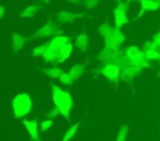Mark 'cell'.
Instances as JSON below:
<instances>
[{
  "label": "cell",
  "instance_id": "obj_1",
  "mask_svg": "<svg viewBox=\"0 0 160 141\" xmlns=\"http://www.w3.org/2000/svg\"><path fill=\"white\" fill-rule=\"evenodd\" d=\"M52 102L59 109L60 115L62 117H65L66 120H69L70 115H71L72 106H74L72 96L68 91H64L59 86L54 85L52 86Z\"/></svg>",
  "mask_w": 160,
  "mask_h": 141
},
{
  "label": "cell",
  "instance_id": "obj_2",
  "mask_svg": "<svg viewBox=\"0 0 160 141\" xmlns=\"http://www.w3.org/2000/svg\"><path fill=\"white\" fill-rule=\"evenodd\" d=\"M98 31H99V34L102 36L105 45L120 47L121 45L125 44L126 37H125V35L121 32V30L118 29V27H115V26H111V25L108 24V22L100 24L99 27H98Z\"/></svg>",
  "mask_w": 160,
  "mask_h": 141
},
{
  "label": "cell",
  "instance_id": "obj_3",
  "mask_svg": "<svg viewBox=\"0 0 160 141\" xmlns=\"http://www.w3.org/2000/svg\"><path fill=\"white\" fill-rule=\"evenodd\" d=\"M124 55L128 57V60L130 61L131 65H134L135 67H138L139 70L146 69L150 65V61L146 59L145 52L142 49H140L136 45H129L124 49Z\"/></svg>",
  "mask_w": 160,
  "mask_h": 141
},
{
  "label": "cell",
  "instance_id": "obj_4",
  "mask_svg": "<svg viewBox=\"0 0 160 141\" xmlns=\"http://www.w3.org/2000/svg\"><path fill=\"white\" fill-rule=\"evenodd\" d=\"M31 107H32L31 99L25 92L16 95L14 97V100H12V111H14V115L16 117L26 116L31 111Z\"/></svg>",
  "mask_w": 160,
  "mask_h": 141
},
{
  "label": "cell",
  "instance_id": "obj_5",
  "mask_svg": "<svg viewBox=\"0 0 160 141\" xmlns=\"http://www.w3.org/2000/svg\"><path fill=\"white\" fill-rule=\"evenodd\" d=\"M128 10H129V4L126 1H119L116 4V6L114 7V22H115V27L121 29L124 25H126L129 22Z\"/></svg>",
  "mask_w": 160,
  "mask_h": 141
},
{
  "label": "cell",
  "instance_id": "obj_6",
  "mask_svg": "<svg viewBox=\"0 0 160 141\" xmlns=\"http://www.w3.org/2000/svg\"><path fill=\"white\" fill-rule=\"evenodd\" d=\"M121 54H122V51L120 50V47L105 45L104 49L99 52L98 59L100 61H102L104 64H106V62H116Z\"/></svg>",
  "mask_w": 160,
  "mask_h": 141
},
{
  "label": "cell",
  "instance_id": "obj_7",
  "mask_svg": "<svg viewBox=\"0 0 160 141\" xmlns=\"http://www.w3.org/2000/svg\"><path fill=\"white\" fill-rule=\"evenodd\" d=\"M101 74L105 79L110 82H119L120 81V66L116 62H106L101 67Z\"/></svg>",
  "mask_w": 160,
  "mask_h": 141
},
{
  "label": "cell",
  "instance_id": "obj_8",
  "mask_svg": "<svg viewBox=\"0 0 160 141\" xmlns=\"http://www.w3.org/2000/svg\"><path fill=\"white\" fill-rule=\"evenodd\" d=\"M140 71L141 70H139L138 67H135L131 64L121 66L120 67V81H122V82H131Z\"/></svg>",
  "mask_w": 160,
  "mask_h": 141
},
{
  "label": "cell",
  "instance_id": "obj_9",
  "mask_svg": "<svg viewBox=\"0 0 160 141\" xmlns=\"http://www.w3.org/2000/svg\"><path fill=\"white\" fill-rule=\"evenodd\" d=\"M72 50H74V46H72L70 42H68L66 45H64L61 49L58 50L56 57H55V62H56V64H62V62H65V61L71 56Z\"/></svg>",
  "mask_w": 160,
  "mask_h": 141
},
{
  "label": "cell",
  "instance_id": "obj_10",
  "mask_svg": "<svg viewBox=\"0 0 160 141\" xmlns=\"http://www.w3.org/2000/svg\"><path fill=\"white\" fill-rule=\"evenodd\" d=\"M24 126L26 129V131L29 132L30 137L34 141H40L39 137V125L35 120H24Z\"/></svg>",
  "mask_w": 160,
  "mask_h": 141
},
{
  "label": "cell",
  "instance_id": "obj_11",
  "mask_svg": "<svg viewBox=\"0 0 160 141\" xmlns=\"http://www.w3.org/2000/svg\"><path fill=\"white\" fill-rule=\"evenodd\" d=\"M69 42V37L68 36H65V35H55L50 41H49V47H51V49H54V50H59V49H61L64 45H66Z\"/></svg>",
  "mask_w": 160,
  "mask_h": 141
},
{
  "label": "cell",
  "instance_id": "obj_12",
  "mask_svg": "<svg viewBox=\"0 0 160 141\" xmlns=\"http://www.w3.org/2000/svg\"><path fill=\"white\" fill-rule=\"evenodd\" d=\"M75 47L78 49V50H80V51H86L88 50V47H89V36L86 35V34H84V32H81V34H79L78 36H76V39H75Z\"/></svg>",
  "mask_w": 160,
  "mask_h": 141
},
{
  "label": "cell",
  "instance_id": "obj_13",
  "mask_svg": "<svg viewBox=\"0 0 160 141\" xmlns=\"http://www.w3.org/2000/svg\"><path fill=\"white\" fill-rule=\"evenodd\" d=\"M80 16H82V15L81 14H74V12H70V11H60L58 14V20L60 22L68 24V22H72L74 20H76Z\"/></svg>",
  "mask_w": 160,
  "mask_h": 141
},
{
  "label": "cell",
  "instance_id": "obj_14",
  "mask_svg": "<svg viewBox=\"0 0 160 141\" xmlns=\"http://www.w3.org/2000/svg\"><path fill=\"white\" fill-rule=\"evenodd\" d=\"M58 26L54 22H48L44 27H41V30H39V34L41 36H52L58 32Z\"/></svg>",
  "mask_w": 160,
  "mask_h": 141
},
{
  "label": "cell",
  "instance_id": "obj_15",
  "mask_svg": "<svg viewBox=\"0 0 160 141\" xmlns=\"http://www.w3.org/2000/svg\"><path fill=\"white\" fill-rule=\"evenodd\" d=\"M84 70H85V65H84V64H75V65H72V66L70 67L69 72H70V75H71L75 80H78V79H80L81 75L84 74Z\"/></svg>",
  "mask_w": 160,
  "mask_h": 141
},
{
  "label": "cell",
  "instance_id": "obj_16",
  "mask_svg": "<svg viewBox=\"0 0 160 141\" xmlns=\"http://www.w3.org/2000/svg\"><path fill=\"white\" fill-rule=\"evenodd\" d=\"M140 7H141L142 11H149L150 12V11H156L160 6L152 0H141L140 1Z\"/></svg>",
  "mask_w": 160,
  "mask_h": 141
},
{
  "label": "cell",
  "instance_id": "obj_17",
  "mask_svg": "<svg viewBox=\"0 0 160 141\" xmlns=\"http://www.w3.org/2000/svg\"><path fill=\"white\" fill-rule=\"evenodd\" d=\"M145 56L149 61H158L160 62V51L159 49H146L144 50Z\"/></svg>",
  "mask_w": 160,
  "mask_h": 141
},
{
  "label": "cell",
  "instance_id": "obj_18",
  "mask_svg": "<svg viewBox=\"0 0 160 141\" xmlns=\"http://www.w3.org/2000/svg\"><path fill=\"white\" fill-rule=\"evenodd\" d=\"M78 129H79V124H74V125H71V126L66 130V132L64 134L61 141H70V140H72V139L75 137L76 132H78Z\"/></svg>",
  "mask_w": 160,
  "mask_h": 141
},
{
  "label": "cell",
  "instance_id": "obj_19",
  "mask_svg": "<svg viewBox=\"0 0 160 141\" xmlns=\"http://www.w3.org/2000/svg\"><path fill=\"white\" fill-rule=\"evenodd\" d=\"M62 72H64L62 69H61V67H58V66L49 67V69L45 70V74H46L49 77H51V79H59Z\"/></svg>",
  "mask_w": 160,
  "mask_h": 141
},
{
  "label": "cell",
  "instance_id": "obj_20",
  "mask_svg": "<svg viewBox=\"0 0 160 141\" xmlns=\"http://www.w3.org/2000/svg\"><path fill=\"white\" fill-rule=\"evenodd\" d=\"M59 80H60V82H61L62 85H65V86H70V85H72L74 81H75V79L70 75V72H62V74L60 75Z\"/></svg>",
  "mask_w": 160,
  "mask_h": 141
},
{
  "label": "cell",
  "instance_id": "obj_21",
  "mask_svg": "<svg viewBox=\"0 0 160 141\" xmlns=\"http://www.w3.org/2000/svg\"><path fill=\"white\" fill-rule=\"evenodd\" d=\"M128 132H129V127L128 126H121L120 130L116 134V141H126Z\"/></svg>",
  "mask_w": 160,
  "mask_h": 141
},
{
  "label": "cell",
  "instance_id": "obj_22",
  "mask_svg": "<svg viewBox=\"0 0 160 141\" xmlns=\"http://www.w3.org/2000/svg\"><path fill=\"white\" fill-rule=\"evenodd\" d=\"M52 127V120L51 119H46V120H44V121H41V124H40V131H48V130H50Z\"/></svg>",
  "mask_w": 160,
  "mask_h": 141
},
{
  "label": "cell",
  "instance_id": "obj_23",
  "mask_svg": "<svg viewBox=\"0 0 160 141\" xmlns=\"http://www.w3.org/2000/svg\"><path fill=\"white\" fill-rule=\"evenodd\" d=\"M99 2H100V0H84V6H85V9H88V10H92V9H95L98 5H99Z\"/></svg>",
  "mask_w": 160,
  "mask_h": 141
},
{
  "label": "cell",
  "instance_id": "obj_24",
  "mask_svg": "<svg viewBox=\"0 0 160 141\" xmlns=\"http://www.w3.org/2000/svg\"><path fill=\"white\" fill-rule=\"evenodd\" d=\"M146 49H160V46H159L155 41L148 40V41H145L144 45H142V50H146Z\"/></svg>",
  "mask_w": 160,
  "mask_h": 141
},
{
  "label": "cell",
  "instance_id": "obj_25",
  "mask_svg": "<svg viewBox=\"0 0 160 141\" xmlns=\"http://www.w3.org/2000/svg\"><path fill=\"white\" fill-rule=\"evenodd\" d=\"M59 115H60V112H59V109L55 106V107H52V109H51V110L48 112V115H46V116H48L49 119H51V120H52V119L58 117Z\"/></svg>",
  "mask_w": 160,
  "mask_h": 141
},
{
  "label": "cell",
  "instance_id": "obj_26",
  "mask_svg": "<svg viewBox=\"0 0 160 141\" xmlns=\"http://www.w3.org/2000/svg\"><path fill=\"white\" fill-rule=\"evenodd\" d=\"M46 47H48V44H44V45H41V46H38V47L34 50V54H35L36 56H42V54H44V51L46 50Z\"/></svg>",
  "mask_w": 160,
  "mask_h": 141
},
{
  "label": "cell",
  "instance_id": "obj_27",
  "mask_svg": "<svg viewBox=\"0 0 160 141\" xmlns=\"http://www.w3.org/2000/svg\"><path fill=\"white\" fill-rule=\"evenodd\" d=\"M151 40H152V41H155V42L160 46V30H158V31L152 35V39H151Z\"/></svg>",
  "mask_w": 160,
  "mask_h": 141
},
{
  "label": "cell",
  "instance_id": "obj_28",
  "mask_svg": "<svg viewBox=\"0 0 160 141\" xmlns=\"http://www.w3.org/2000/svg\"><path fill=\"white\" fill-rule=\"evenodd\" d=\"M69 2H72V4H79L80 2V0H68Z\"/></svg>",
  "mask_w": 160,
  "mask_h": 141
},
{
  "label": "cell",
  "instance_id": "obj_29",
  "mask_svg": "<svg viewBox=\"0 0 160 141\" xmlns=\"http://www.w3.org/2000/svg\"><path fill=\"white\" fill-rule=\"evenodd\" d=\"M152 1H155V2H156L159 6H160V0H152Z\"/></svg>",
  "mask_w": 160,
  "mask_h": 141
},
{
  "label": "cell",
  "instance_id": "obj_30",
  "mask_svg": "<svg viewBox=\"0 0 160 141\" xmlns=\"http://www.w3.org/2000/svg\"><path fill=\"white\" fill-rule=\"evenodd\" d=\"M138 1H141V0H138Z\"/></svg>",
  "mask_w": 160,
  "mask_h": 141
},
{
  "label": "cell",
  "instance_id": "obj_31",
  "mask_svg": "<svg viewBox=\"0 0 160 141\" xmlns=\"http://www.w3.org/2000/svg\"><path fill=\"white\" fill-rule=\"evenodd\" d=\"M45 1H48V0H45Z\"/></svg>",
  "mask_w": 160,
  "mask_h": 141
}]
</instances>
